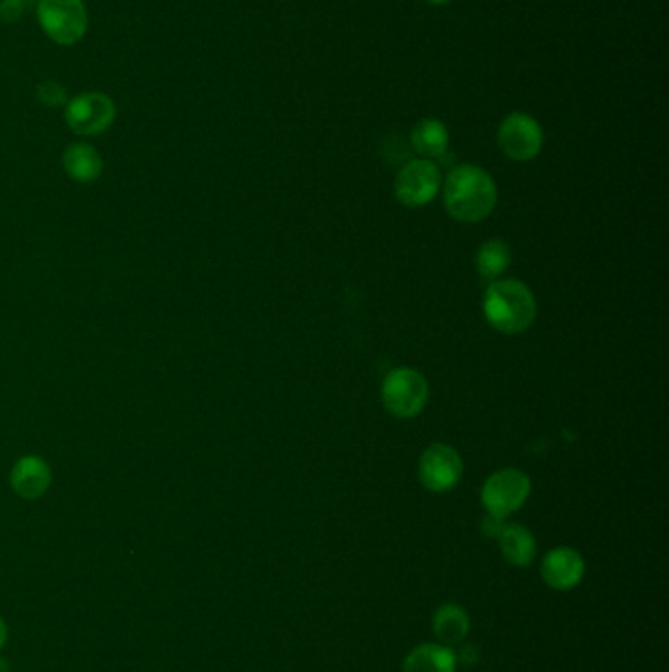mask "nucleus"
I'll use <instances>...</instances> for the list:
<instances>
[{"label":"nucleus","mask_w":669,"mask_h":672,"mask_svg":"<svg viewBox=\"0 0 669 672\" xmlns=\"http://www.w3.org/2000/svg\"><path fill=\"white\" fill-rule=\"evenodd\" d=\"M430 4H434V7H440V4H446L450 0H427Z\"/></svg>","instance_id":"5701e85b"},{"label":"nucleus","mask_w":669,"mask_h":672,"mask_svg":"<svg viewBox=\"0 0 669 672\" xmlns=\"http://www.w3.org/2000/svg\"><path fill=\"white\" fill-rule=\"evenodd\" d=\"M504 519H499V517L487 516L483 519V523H481V531L486 533L487 537H491V539H497L499 533H501V529H503Z\"/></svg>","instance_id":"aec40b11"},{"label":"nucleus","mask_w":669,"mask_h":672,"mask_svg":"<svg viewBox=\"0 0 669 672\" xmlns=\"http://www.w3.org/2000/svg\"><path fill=\"white\" fill-rule=\"evenodd\" d=\"M540 575L550 588L565 592L582 582L585 563L582 555L572 546H555L543 556Z\"/></svg>","instance_id":"9d476101"},{"label":"nucleus","mask_w":669,"mask_h":672,"mask_svg":"<svg viewBox=\"0 0 669 672\" xmlns=\"http://www.w3.org/2000/svg\"><path fill=\"white\" fill-rule=\"evenodd\" d=\"M462 474H464L462 457L450 445L442 443L430 445L418 462V476L422 486L434 494H444L456 487Z\"/></svg>","instance_id":"6e6552de"},{"label":"nucleus","mask_w":669,"mask_h":672,"mask_svg":"<svg viewBox=\"0 0 669 672\" xmlns=\"http://www.w3.org/2000/svg\"><path fill=\"white\" fill-rule=\"evenodd\" d=\"M476 266L481 278H486L489 282H495L497 278L511 266L509 246L503 240H487L477 250Z\"/></svg>","instance_id":"f3484780"},{"label":"nucleus","mask_w":669,"mask_h":672,"mask_svg":"<svg viewBox=\"0 0 669 672\" xmlns=\"http://www.w3.org/2000/svg\"><path fill=\"white\" fill-rule=\"evenodd\" d=\"M7 637H9V629H7V624H4V620L0 617V649L4 647V644H7Z\"/></svg>","instance_id":"412c9836"},{"label":"nucleus","mask_w":669,"mask_h":672,"mask_svg":"<svg viewBox=\"0 0 669 672\" xmlns=\"http://www.w3.org/2000/svg\"><path fill=\"white\" fill-rule=\"evenodd\" d=\"M61 164H63L65 174L75 184H93L103 176V169H105V162L98 154L97 148L85 144V142H75L65 148Z\"/></svg>","instance_id":"f8f14e48"},{"label":"nucleus","mask_w":669,"mask_h":672,"mask_svg":"<svg viewBox=\"0 0 669 672\" xmlns=\"http://www.w3.org/2000/svg\"><path fill=\"white\" fill-rule=\"evenodd\" d=\"M28 9V0H0V20L7 24H14L24 19Z\"/></svg>","instance_id":"6ab92c4d"},{"label":"nucleus","mask_w":669,"mask_h":672,"mask_svg":"<svg viewBox=\"0 0 669 672\" xmlns=\"http://www.w3.org/2000/svg\"><path fill=\"white\" fill-rule=\"evenodd\" d=\"M10 486L24 499H38L51 486V468L38 455H26L14 462L10 470Z\"/></svg>","instance_id":"9b49d317"},{"label":"nucleus","mask_w":669,"mask_h":672,"mask_svg":"<svg viewBox=\"0 0 669 672\" xmlns=\"http://www.w3.org/2000/svg\"><path fill=\"white\" fill-rule=\"evenodd\" d=\"M447 142H450L447 128L438 118H422L410 132V144L420 156H425L427 160L444 156Z\"/></svg>","instance_id":"2eb2a0df"},{"label":"nucleus","mask_w":669,"mask_h":672,"mask_svg":"<svg viewBox=\"0 0 669 672\" xmlns=\"http://www.w3.org/2000/svg\"><path fill=\"white\" fill-rule=\"evenodd\" d=\"M497 539L506 563L514 566H528L533 563L536 556V539L526 527L504 523Z\"/></svg>","instance_id":"4468645a"},{"label":"nucleus","mask_w":669,"mask_h":672,"mask_svg":"<svg viewBox=\"0 0 669 672\" xmlns=\"http://www.w3.org/2000/svg\"><path fill=\"white\" fill-rule=\"evenodd\" d=\"M117 120V103L100 91H87L65 105V122L79 137H98Z\"/></svg>","instance_id":"423d86ee"},{"label":"nucleus","mask_w":669,"mask_h":672,"mask_svg":"<svg viewBox=\"0 0 669 672\" xmlns=\"http://www.w3.org/2000/svg\"><path fill=\"white\" fill-rule=\"evenodd\" d=\"M483 313L497 331L518 334L536 319V299L528 285L518 280H495L483 295Z\"/></svg>","instance_id":"f03ea898"},{"label":"nucleus","mask_w":669,"mask_h":672,"mask_svg":"<svg viewBox=\"0 0 669 672\" xmlns=\"http://www.w3.org/2000/svg\"><path fill=\"white\" fill-rule=\"evenodd\" d=\"M440 169L430 160H413L401 167L395 181V196L403 205L422 207L437 197Z\"/></svg>","instance_id":"1a4fd4ad"},{"label":"nucleus","mask_w":669,"mask_h":672,"mask_svg":"<svg viewBox=\"0 0 669 672\" xmlns=\"http://www.w3.org/2000/svg\"><path fill=\"white\" fill-rule=\"evenodd\" d=\"M0 672H10V664L4 659H0Z\"/></svg>","instance_id":"4be33fe9"},{"label":"nucleus","mask_w":669,"mask_h":672,"mask_svg":"<svg viewBox=\"0 0 669 672\" xmlns=\"http://www.w3.org/2000/svg\"><path fill=\"white\" fill-rule=\"evenodd\" d=\"M36 98L46 108H61L69 103L68 89L56 79H46L36 87Z\"/></svg>","instance_id":"a211bd4d"},{"label":"nucleus","mask_w":669,"mask_h":672,"mask_svg":"<svg viewBox=\"0 0 669 672\" xmlns=\"http://www.w3.org/2000/svg\"><path fill=\"white\" fill-rule=\"evenodd\" d=\"M381 400L393 417L413 420L427 405V380L413 368L391 370L381 386Z\"/></svg>","instance_id":"20e7f679"},{"label":"nucleus","mask_w":669,"mask_h":672,"mask_svg":"<svg viewBox=\"0 0 669 672\" xmlns=\"http://www.w3.org/2000/svg\"><path fill=\"white\" fill-rule=\"evenodd\" d=\"M457 653L447 645H420L408 653L403 672H456Z\"/></svg>","instance_id":"ddd939ff"},{"label":"nucleus","mask_w":669,"mask_h":672,"mask_svg":"<svg viewBox=\"0 0 669 672\" xmlns=\"http://www.w3.org/2000/svg\"><path fill=\"white\" fill-rule=\"evenodd\" d=\"M530 490H533L530 478L526 476L523 470L504 468L487 478L481 490V502L489 516L504 519L526 504Z\"/></svg>","instance_id":"39448f33"},{"label":"nucleus","mask_w":669,"mask_h":672,"mask_svg":"<svg viewBox=\"0 0 669 672\" xmlns=\"http://www.w3.org/2000/svg\"><path fill=\"white\" fill-rule=\"evenodd\" d=\"M444 205L459 223H479L495 209V181L481 167H454L444 186Z\"/></svg>","instance_id":"f257e3e1"},{"label":"nucleus","mask_w":669,"mask_h":672,"mask_svg":"<svg viewBox=\"0 0 669 672\" xmlns=\"http://www.w3.org/2000/svg\"><path fill=\"white\" fill-rule=\"evenodd\" d=\"M38 22L58 46H75L85 38L88 12L83 0H38Z\"/></svg>","instance_id":"7ed1b4c3"},{"label":"nucleus","mask_w":669,"mask_h":672,"mask_svg":"<svg viewBox=\"0 0 669 672\" xmlns=\"http://www.w3.org/2000/svg\"><path fill=\"white\" fill-rule=\"evenodd\" d=\"M499 146L514 162H530L543 146L542 127L526 113H513L499 127Z\"/></svg>","instance_id":"0eeeda50"},{"label":"nucleus","mask_w":669,"mask_h":672,"mask_svg":"<svg viewBox=\"0 0 669 672\" xmlns=\"http://www.w3.org/2000/svg\"><path fill=\"white\" fill-rule=\"evenodd\" d=\"M432 629L438 641L450 645L462 644L469 634V615L462 605L446 604L432 617Z\"/></svg>","instance_id":"dca6fc26"}]
</instances>
